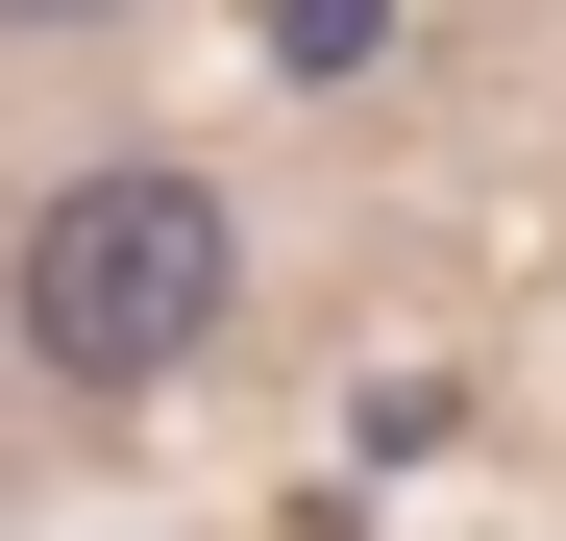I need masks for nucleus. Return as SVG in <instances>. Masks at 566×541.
Segmentation results:
<instances>
[{
	"label": "nucleus",
	"instance_id": "obj_1",
	"mask_svg": "<svg viewBox=\"0 0 566 541\" xmlns=\"http://www.w3.org/2000/svg\"><path fill=\"white\" fill-rule=\"evenodd\" d=\"M222 296H247V222H222V172H172V148H99L0 246V320H25L50 394H172L222 344Z\"/></svg>",
	"mask_w": 566,
	"mask_h": 541
},
{
	"label": "nucleus",
	"instance_id": "obj_2",
	"mask_svg": "<svg viewBox=\"0 0 566 541\" xmlns=\"http://www.w3.org/2000/svg\"><path fill=\"white\" fill-rule=\"evenodd\" d=\"M0 25H25V50H74V25H124V0H0Z\"/></svg>",
	"mask_w": 566,
	"mask_h": 541
}]
</instances>
